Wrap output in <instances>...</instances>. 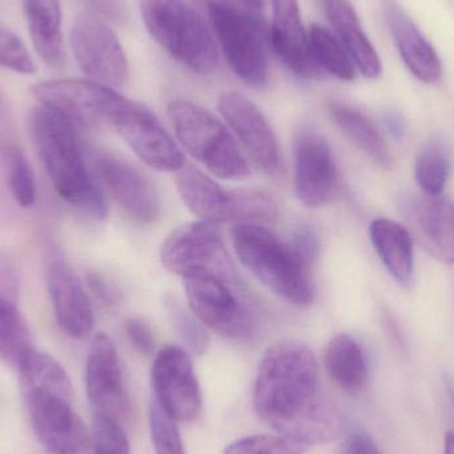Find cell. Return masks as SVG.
I'll return each instance as SVG.
<instances>
[{"mask_svg": "<svg viewBox=\"0 0 454 454\" xmlns=\"http://www.w3.org/2000/svg\"><path fill=\"white\" fill-rule=\"evenodd\" d=\"M18 372L32 428L45 453L64 452L90 436L74 412L71 379L55 357L35 349Z\"/></svg>", "mask_w": 454, "mask_h": 454, "instance_id": "cell-3", "label": "cell"}, {"mask_svg": "<svg viewBox=\"0 0 454 454\" xmlns=\"http://www.w3.org/2000/svg\"><path fill=\"white\" fill-rule=\"evenodd\" d=\"M327 109L333 124L352 144L381 167H391L388 145L370 117L365 116L359 109L338 101L328 104Z\"/></svg>", "mask_w": 454, "mask_h": 454, "instance_id": "cell-27", "label": "cell"}, {"mask_svg": "<svg viewBox=\"0 0 454 454\" xmlns=\"http://www.w3.org/2000/svg\"><path fill=\"white\" fill-rule=\"evenodd\" d=\"M34 351L31 331L15 301L0 296V360L18 371Z\"/></svg>", "mask_w": 454, "mask_h": 454, "instance_id": "cell-28", "label": "cell"}, {"mask_svg": "<svg viewBox=\"0 0 454 454\" xmlns=\"http://www.w3.org/2000/svg\"><path fill=\"white\" fill-rule=\"evenodd\" d=\"M309 445L282 434H255L231 442L223 454H304Z\"/></svg>", "mask_w": 454, "mask_h": 454, "instance_id": "cell-32", "label": "cell"}, {"mask_svg": "<svg viewBox=\"0 0 454 454\" xmlns=\"http://www.w3.org/2000/svg\"><path fill=\"white\" fill-rule=\"evenodd\" d=\"M125 333L129 339L132 346L140 352L141 355H151L154 349L153 331L149 327L148 323L144 322L140 317L125 322Z\"/></svg>", "mask_w": 454, "mask_h": 454, "instance_id": "cell-37", "label": "cell"}, {"mask_svg": "<svg viewBox=\"0 0 454 454\" xmlns=\"http://www.w3.org/2000/svg\"><path fill=\"white\" fill-rule=\"evenodd\" d=\"M254 408L270 428L309 447L333 442L343 431L338 407L323 392L317 357L301 341H278L266 349Z\"/></svg>", "mask_w": 454, "mask_h": 454, "instance_id": "cell-1", "label": "cell"}, {"mask_svg": "<svg viewBox=\"0 0 454 454\" xmlns=\"http://www.w3.org/2000/svg\"><path fill=\"white\" fill-rule=\"evenodd\" d=\"M322 3L336 37L348 53L356 71L367 79H379L383 74L380 56L365 34L351 0H322Z\"/></svg>", "mask_w": 454, "mask_h": 454, "instance_id": "cell-22", "label": "cell"}, {"mask_svg": "<svg viewBox=\"0 0 454 454\" xmlns=\"http://www.w3.org/2000/svg\"><path fill=\"white\" fill-rule=\"evenodd\" d=\"M411 221L427 250L437 261L454 263V204L440 197L416 200Z\"/></svg>", "mask_w": 454, "mask_h": 454, "instance_id": "cell-23", "label": "cell"}, {"mask_svg": "<svg viewBox=\"0 0 454 454\" xmlns=\"http://www.w3.org/2000/svg\"><path fill=\"white\" fill-rule=\"evenodd\" d=\"M95 169L117 204L140 223H152L161 215V200L151 180L137 168L108 153L95 156Z\"/></svg>", "mask_w": 454, "mask_h": 454, "instance_id": "cell-18", "label": "cell"}, {"mask_svg": "<svg viewBox=\"0 0 454 454\" xmlns=\"http://www.w3.org/2000/svg\"><path fill=\"white\" fill-rule=\"evenodd\" d=\"M184 280L192 312L205 327L232 340H247L254 335L255 323L235 280L209 274Z\"/></svg>", "mask_w": 454, "mask_h": 454, "instance_id": "cell-10", "label": "cell"}, {"mask_svg": "<svg viewBox=\"0 0 454 454\" xmlns=\"http://www.w3.org/2000/svg\"><path fill=\"white\" fill-rule=\"evenodd\" d=\"M444 454H454V434L448 432L444 439Z\"/></svg>", "mask_w": 454, "mask_h": 454, "instance_id": "cell-46", "label": "cell"}, {"mask_svg": "<svg viewBox=\"0 0 454 454\" xmlns=\"http://www.w3.org/2000/svg\"><path fill=\"white\" fill-rule=\"evenodd\" d=\"M40 106L76 125L77 128H109L125 101L114 88L90 80H48L32 87Z\"/></svg>", "mask_w": 454, "mask_h": 454, "instance_id": "cell-9", "label": "cell"}, {"mask_svg": "<svg viewBox=\"0 0 454 454\" xmlns=\"http://www.w3.org/2000/svg\"><path fill=\"white\" fill-rule=\"evenodd\" d=\"M16 279L12 270L5 262L0 261V296L13 299V293L16 291Z\"/></svg>", "mask_w": 454, "mask_h": 454, "instance_id": "cell-42", "label": "cell"}, {"mask_svg": "<svg viewBox=\"0 0 454 454\" xmlns=\"http://www.w3.org/2000/svg\"><path fill=\"white\" fill-rule=\"evenodd\" d=\"M386 120L392 135L397 136V137L403 136V133H404V121H403L399 114L391 112V114H387Z\"/></svg>", "mask_w": 454, "mask_h": 454, "instance_id": "cell-43", "label": "cell"}, {"mask_svg": "<svg viewBox=\"0 0 454 454\" xmlns=\"http://www.w3.org/2000/svg\"><path fill=\"white\" fill-rule=\"evenodd\" d=\"M167 309L178 335L188 344L189 348L194 354H205L209 347V335L201 320L193 312L186 311L177 301H168Z\"/></svg>", "mask_w": 454, "mask_h": 454, "instance_id": "cell-35", "label": "cell"}, {"mask_svg": "<svg viewBox=\"0 0 454 454\" xmlns=\"http://www.w3.org/2000/svg\"><path fill=\"white\" fill-rule=\"evenodd\" d=\"M85 388L96 412L116 419L120 423L130 416V400L122 379L119 354L114 341L98 333L93 338L85 367Z\"/></svg>", "mask_w": 454, "mask_h": 454, "instance_id": "cell-16", "label": "cell"}, {"mask_svg": "<svg viewBox=\"0 0 454 454\" xmlns=\"http://www.w3.org/2000/svg\"><path fill=\"white\" fill-rule=\"evenodd\" d=\"M0 67L21 74H34L37 67L28 48L12 32L0 27Z\"/></svg>", "mask_w": 454, "mask_h": 454, "instance_id": "cell-36", "label": "cell"}, {"mask_svg": "<svg viewBox=\"0 0 454 454\" xmlns=\"http://www.w3.org/2000/svg\"><path fill=\"white\" fill-rule=\"evenodd\" d=\"M149 427L156 454H186L177 421L170 418L156 402L151 407Z\"/></svg>", "mask_w": 454, "mask_h": 454, "instance_id": "cell-34", "label": "cell"}, {"mask_svg": "<svg viewBox=\"0 0 454 454\" xmlns=\"http://www.w3.org/2000/svg\"><path fill=\"white\" fill-rule=\"evenodd\" d=\"M2 156L13 199L19 207L29 209L36 200V185L28 160L18 146H5Z\"/></svg>", "mask_w": 454, "mask_h": 454, "instance_id": "cell-31", "label": "cell"}, {"mask_svg": "<svg viewBox=\"0 0 454 454\" xmlns=\"http://www.w3.org/2000/svg\"><path fill=\"white\" fill-rule=\"evenodd\" d=\"M231 2L237 3L240 7L246 8L250 12L259 13L262 15V10H263V0H231Z\"/></svg>", "mask_w": 454, "mask_h": 454, "instance_id": "cell-44", "label": "cell"}, {"mask_svg": "<svg viewBox=\"0 0 454 454\" xmlns=\"http://www.w3.org/2000/svg\"><path fill=\"white\" fill-rule=\"evenodd\" d=\"M218 109L251 161L262 172L275 175L280 164L279 144L261 109L237 92L223 93Z\"/></svg>", "mask_w": 454, "mask_h": 454, "instance_id": "cell-15", "label": "cell"}, {"mask_svg": "<svg viewBox=\"0 0 454 454\" xmlns=\"http://www.w3.org/2000/svg\"><path fill=\"white\" fill-rule=\"evenodd\" d=\"M295 193L307 207L327 204L335 191L336 164L327 141L312 129H301L294 141Z\"/></svg>", "mask_w": 454, "mask_h": 454, "instance_id": "cell-17", "label": "cell"}, {"mask_svg": "<svg viewBox=\"0 0 454 454\" xmlns=\"http://www.w3.org/2000/svg\"><path fill=\"white\" fill-rule=\"evenodd\" d=\"M47 282L61 330L77 340L88 338L92 333L95 317L87 291L76 272L66 262H53L48 270Z\"/></svg>", "mask_w": 454, "mask_h": 454, "instance_id": "cell-20", "label": "cell"}, {"mask_svg": "<svg viewBox=\"0 0 454 454\" xmlns=\"http://www.w3.org/2000/svg\"><path fill=\"white\" fill-rule=\"evenodd\" d=\"M291 245L295 247V250L309 262V264H312V262L317 258V254H319V239H317V235L315 234L314 230L309 226H301L298 230H296L295 234H294L293 242Z\"/></svg>", "mask_w": 454, "mask_h": 454, "instance_id": "cell-40", "label": "cell"}, {"mask_svg": "<svg viewBox=\"0 0 454 454\" xmlns=\"http://www.w3.org/2000/svg\"><path fill=\"white\" fill-rule=\"evenodd\" d=\"M309 52L323 74H330L344 82L356 77V67L335 35L320 24H311L309 29Z\"/></svg>", "mask_w": 454, "mask_h": 454, "instance_id": "cell-29", "label": "cell"}, {"mask_svg": "<svg viewBox=\"0 0 454 454\" xmlns=\"http://www.w3.org/2000/svg\"><path fill=\"white\" fill-rule=\"evenodd\" d=\"M325 364L331 380L347 396H359L368 380L364 352L354 338L339 333L331 339L325 352Z\"/></svg>", "mask_w": 454, "mask_h": 454, "instance_id": "cell-26", "label": "cell"}, {"mask_svg": "<svg viewBox=\"0 0 454 454\" xmlns=\"http://www.w3.org/2000/svg\"><path fill=\"white\" fill-rule=\"evenodd\" d=\"M232 245L243 266L272 293L294 306L314 303L311 264L291 242H283L259 223H237L232 229Z\"/></svg>", "mask_w": 454, "mask_h": 454, "instance_id": "cell-4", "label": "cell"}, {"mask_svg": "<svg viewBox=\"0 0 454 454\" xmlns=\"http://www.w3.org/2000/svg\"><path fill=\"white\" fill-rule=\"evenodd\" d=\"M93 454H130L129 442L121 423L95 412L92 419Z\"/></svg>", "mask_w": 454, "mask_h": 454, "instance_id": "cell-33", "label": "cell"}, {"mask_svg": "<svg viewBox=\"0 0 454 454\" xmlns=\"http://www.w3.org/2000/svg\"><path fill=\"white\" fill-rule=\"evenodd\" d=\"M442 380H444V386L447 388L448 396H450L454 410V376L450 375V373H444Z\"/></svg>", "mask_w": 454, "mask_h": 454, "instance_id": "cell-45", "label": "cell"}, {"mask_svg": "<svg viewBox=\"0 0 454 454\" xmlns=\"http://www.w3.org/2000/svg\"><path fill=\"white\" fill-rule=\"evenodd\" d=\"M384 15L400 58L411 74L427 84L439 82L442 76V59L418 24L395 2L387 3Z\"/></svg>", "mask_w": 454, "mask_h": 454, "instance_id": "cell-21", "label": "cell"}, {"mask_svg": "<svg viewBox=\"0 0 454 454\" xmlns=\"http://www.w3.org/2000/svg\"><path fill=\"white\" fill-rule=\"evenodd\" d=\"M29 135L37 156L59 196L96 220L106 215V201L88 167L76 125L39 106L29 112Z\"/></svg>", "mask_w": 454, "mask_h": 454, "instance_id": "cell-2", "label": "cell"}, {"mask_svg": "<svg viewBox=\"0 0 454 454\" xmlns=\"http://www.w3.org/2000/svg\"><path fill=\"white\" fill-rule=\"evenodd\" d=\"M154 402L176 421L193 423L202 413V394L193 362L185 349L167 346L152 367Z\"/></svg>", "mask_w": 454, "mask_h": 454, "instance_id": "cell-14", "label": "cell"}, {"mask_svg": "<svg viewBox=\"0 0 454 454\" xmlns=\"http://www.w3.org/2000/svg\"><path fill=\"white\" fill-rule=\"evenodd\" d=\"M371 240L391 277L402 287H410L415 275L413 240L411 232L400 223L386 218L373 221Z\"/></svg>", "mask_w": 454, "mask_h": 454, "instance_id": "cell-24", "label": "cell"}, {"mask_svg": "<svg viewBox=\"0 0 454 454\" xmlns=\"http://www.w3.org/2000/svg\"><path fill=\"white\" fill-rule=\"evenodd\" d=\"M230 68L248 87L261 90L269 79L263 19L231 0H202Z\"/></svg>", "mask_w": 454, "mask_h": 454, "instance_id": "cell-7", "label": "cell"}, {"mask_svg": "<svg viewBox=\"0 0 454 454\" xmlns=\"http://www.w3.org/2000/svg\"><path fill=\"white\" fill-rule=\"evenodd\" d=\"M84 2L92 8L93 13L112 23L124 24L129 18L125 0H84Z\"/></svg>", "mask_w": 454, "mask_h": 454, "instance_id": "cell-38", "label": "cell"}, {"mask_svg": "<svg viewBox=\"0 0 454 454\" xmlns=\"http://www.w3.org/2000/svg\"><path fill=\"white\" fill-rule=\"evenodd\" d=\"M71 47L77 66L90 82L120 90L129 79L124 48L111 27L93 12H82L71 29Z\"/></svg>", "mask_w": 454, "mask_h": 454, "instance_id": "cell-12", "label": "cell"}, {"mask_svg": "<svg viewBox=\"0 0 454 454\" xmlns=\"http://www.w3.org/2000/svg\"><path fill=\"white\" fill-rule=\"evenodd\" d=\"M270 40L278 58L294 74L319 79L323 72L309 52V32L301 21L298 0H271Z\"/></svg>", "mask_w": 454, "mask_h": 454, "instance_id": "cell-19", "label": "cell"}, {"mask_svg": "<svg viewBox=\"0 0 454 454\" xmlns=\"http://www.w3.org/2000/svg\"><path fill=\"white\" fill-rule=\"evenodd\" d=\"M450 157L444 145L431 143L419 153L415 177L421 191L428 197H440L450 175Z\"/></svg>", "mask_w": 454, "mask_h": 454, "instance_id": "cell-30", "label": "cell"}, {"mask_svg": "<svg viewBox=\"0 0 454 454\" xmlns=\"http://www.w3.org/2000/svg\"><path fill=\"white\" fill-rule=\"evenodd\" d=\"M176 184L184 204L205 223L264 225L277 220L278 205L269 194L253 189L226 191L192 165L178 170Z\"/></svg>", "mask_w": 454, "mask_h": 454, "instance_id": "cell-8", "label": "cell"}, {"mask_svg": "<svg viewBox=\"0 0 454 454\" xmlns=\"http://www.w3.org/2000/svg\"><path fill=\"white\" fill-rule=\"evenodd\" d=\"M23 8L37 55L48 66H61L64 44L60 0H23Z\"/></svg>", "mask_w": 454, "mask_h": 454, "instance_id": "cell-25", "label": "cell"}, {"mask_svg": "<svg viewBox=\"0 0 454 454\" xmlns=\"http://www.w3.org/2000/svg\"><path fill=\"white\" fill-rule=\"evenodd\" d=\"M88 288H90L96 301L104 307H114L119 303V293L103 275L90 272L87 277Z\"/></svg>", "mask_w": 454, "mask_h": 454, "instance_id": "cell-39", "label": "cell"}, {"mask_svg": "<svg viewBox=\"0 0 454 454\" xmlns=\"http://www.w3.org/2000/svg\"><path fill=\"white\" fill-rule=\"evenodd\" d=\"M151 36L173 59L197 74L215 72L220 64L217 43L204 18L185 0H138Z\"/></svg>", "mask_w": 454, "mask_h": 454, "instance_id": "cell-5", "label": "cell"}, {"mask_svg": "<svg viewBox=\"0 0 454 454\" xmlns=\"http://www.w3.org/2000/svg\"><path fill=\"white\" fill-rule=\"evenodd\" d=\"M112 129L148 167L159 172H176L185 167L183 149L167 132L159 117L144 104L127 98Z\"/></svg>", "mask_w": 454, "mask_h": 454, "instance_id": "cell-13", "label": "cell"}, {"mask_svg": "<svg viewBox=\"0 0 454 454\" xmlns=\"http://www.w3.org/2000/svg\"><path fill=\"white\" fill-rule=\"evenodd\" d=\"M347 454H383L368 432L356 431L347 442Z\"/></svg>", "mask_w": 454, "mask_h": 454, "instance_id": "cell-41", "label": "cell"}, {"mask_svg": "<svg viewBox=\"0 0 454 454\" xmlns=\"http://www.w3.org/2000/svg\"><path fill=\"white\" fill-rule=\"evenodd\" d=\"M160 258L168 271L183 279L209 274L235 280L234 267L215 223L200 221L175 230L162 245Z\"/></svg>", "mask_w": 454, "mask_h": 454, "instance_id": "cell-11", "label": "cell"}, {"mask_svg": "<svg viewBox=\"0 0 454 454\" xmlns=\"http://www.w3.org/2000/svg\"><path fill=\"white\" fill-rule=\"evenodd\" d=\"M168 116L181 145L221 180L243 181L250 167L234 135L215 114L197 104L176 100Z\"/></svg>", "mask_w": 454, "mask_h": 454, "instance_id": "cell-6", "label": "cell"}]
</instances>
